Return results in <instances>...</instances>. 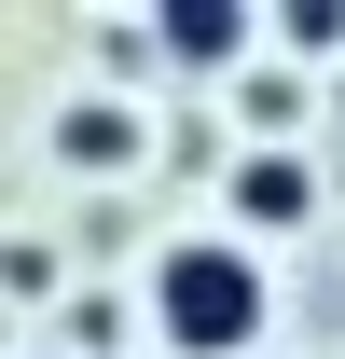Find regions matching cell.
<instances>
[{
    "label": "cell",
    "instance_id": "obj_9",
    "mask_svg": "<svg viewBox=\"0 0 345 359\" xmlns=\"http://www.w3.org/2000/svg\"><path fill=\"white\" fill-rule=\"evenodd\" d=\"M42 359H69V346H42Z\"/></svg>",
    "mask_w": 345,
    "mask_h": 359
},
{
    "label": "cell",
    "instance_id": "obj_3",
    "mask_svg": "<svg viewBox=\"0 0 345 359\" xmlns=\"http://www.w3.org/2000/svg\"><path fill=\"white\" fill-rule=\"evenodd\" d=\"M249 42H262L249 0H166V14H152V55H166V69H235Z\"/></svg>",
    "mask_w": 345,
    "mask_h": 359
},
{
    "label": "cell",
    "instance_id": "obj_7",
    "mask_svg": "<svg viewBox=\"0 0 345 359\" xmlns=\"http://www.w3.org/2000/svg\"><path fill=\"white\" fill-rule=\"evenodd\" d=\"M0 290H14V304H55V249L42 235H0Z\"/></svg>",
    "mask_w": 345,
    "mask_h": 359
},
{
    "label": "cell",
    "instance_id": "obj_4",
    "mask_svg": "<svg viewBox=\"0 0 345 359\" xmlns=\"http://www.w3.org/2000/svg\"><path fill=\"white\" fill-rule=\"evenodd\" d=\"M235 222H249V235H304V222H318V166L235 138Z\"/></svg>",
    "mask_w": 345,
    "mask_h": 359
},
{
    "label": "cell",
    "instance_id": "obj_6",
    "mask_svg": "<svg viewBox=\"0 0 345 359\" xmlns=\"http://www.w3.org/2000/svg\"><path fill=\"white\" fill-rule=\"evenodd\" d=\"M262 28H276L290 55H332V69H345V0H276Z\"/></svg>",
    "mask_w": 345,
    "mask_h": 359
},
{
    "label": "cell",
    "instance_id": "obj_2",
    "mask_svg": "<svg viewBox=\"0 0 345 359\" xmlns=\"http://www.w3.org/2000/svg\"><path fill=\"white\" fill-rule=\"evenodd\" d=\"M138 152H152V111H138V97H69V111H55V166L125 180Z\"/></svg>",
    "mask_w": 345,
    "mask_h": 359
},
{
    "label": "cell",
    "instance_id": "obj_5",
    "mask_svg": "<svg viewBox=\"0 0 345 359\" xmlns=\"http://www.w3.org/2000/svg\"><path fill=\"white\" fill-rule=\"evenodd\" d=\"M235 125H249V152H290V125H304V83H290V69H249V83H235Z\"/></svg>",
    "mask_w": 345,
    "mask_h": 359
},
{
    "label": "cell",
    "instance_id": "obj_1",
    "mask_svg": "<svg viewBox=\"0 0 345 359\" xmlns=\"http://www.w3.org/2000/svg\"><path fill=\"white\" fill-rule=\"evenodd\" d=\"M152 332L180 359H249L276 332V290H262V249L249 235H166L152 249Z\"/></svg>",
    "mask_w": 345,
    "mask_h": 359
},
{
    "label": "cell",
    "instance_id": "obj_8",
    "mask_svg": "<svg viewBox=\"0 0 345 359\" xmlns=\"http://www.w3.org/2000/svg\"><path fill=\"white\" fill-rule=\"evenodd\" d=\"M332 111H345V69H332Z\"/></svg>",
    "mask_w": 345,
    "mask_h": 359
}]
</instances>
